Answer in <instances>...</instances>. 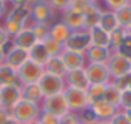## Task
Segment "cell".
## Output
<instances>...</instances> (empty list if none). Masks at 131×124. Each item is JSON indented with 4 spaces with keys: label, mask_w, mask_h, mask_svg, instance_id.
I'll use <instances>...</instances> for the list:
<instances>
[{
    "label": "cell",
    "mask_w": 131,
    "mask_h": 124,
    "mask_svg": "<svg viewBox=\"0 0 131 124\" xmlns=\"http://www.w3.org/2000/svg\"><path fill=\"white\" fill-rule=\"evenodd\" d=\"M5 124H22V122H18L15 118H12V116H10V118L7 119V122H5Z\"/></svg>",
    "instance_id": "cell-48"
},
{
    "label": "cell",
    "mask_w": 131,
    "mask_h": 124,
    "mask_svg": "<svg viewBox=\"0 0 131 124\" xmlns=\"http://www.w3.org/2000/svg\"><path fill=\"white\" fill-rule=\"evenodd\" d=\"M129 3H131V0H129Z\"/></svg>",
    "instance_id": "cell-55"
},
{
    "label": "cell",
    "mask_w": 131,
    "mask_h": 124,
    "mask_svg": "<svg viewBox=\"0 0 131 124\" xmlns=\"http://www.w3.org/2000/svg\"><path fill=\"white\" fill-rule=\"evenodd\" d=\"M77 118H78V121H80V124H96V122H98L95 113H93V109L90 108V106H86V108H83V109H80Z\"/></svg>",
    "instance_id": "cell-30"
},
{
    "label": "cell",
    "mask_w": 131,
    "mask_h": 124,
    "mask_svg": "<svg viewBox=\"0 0 131 124\" xmlns=\"http://www.w3.org/2000/svg\"><path fill=\"white\" fill-rule=\"evenodd\" d=\"M60 124H80V121H78V118L75 114L68 113V114H65V116L60 118Z\"/></svg>",
    "instance_id": "cell-41"
},
{
    "label": "cell",
    "mask_w": 131,
    "mask_h": 124,
    "mask_svg": "<svg viewBox=\"0 0 131 124\" xmlns=\"http://www.w3.org/2000/svg\"><path fill=\"white\" fill-rule=\"evenodd\" d=\"M5 63V48H0V65Z\"/></svg>",
    "instance_id": "cell-47"
},
{
    "label": "cell",
    "mask_w": 131,
    "mask_h": 124,
    "mask_svg": "<svg viewBox=\"0 0 131 124\" xmlns=\"http://www.w3.org/2000/svg\"><path fill=\"white\" fill-rule=\"evenodd\" d=\"M5 15H7V3L0 0V18H3Z\"/></svg>",
    "instance_id": "cell-45"
},
{
    "label": "cell",
    "mask_w": 131,
    "mask_h": 124,
    "mask_svg": "<svg viewBox=\"0 0 131 124\" xmlns=\"http://www.w3.org/2000/svg\"><path fill=\"white\" fill-rule=\"evenodd\" d=\"M43 70H45V73L55 75V76H60V78H65V75H67V68H65L60 55L48 58V61L43 65Z\"/></svg>",
    "instance_id": "cell-19"
},
{
    "label": "cell",
    "mask_w": 131,
    "mask_h": 124,
    "mask_svg": "<svg viewBox=\"0 0 131 124\" xmlns=\"http://www.w3.org/2000/svg\"><path fill=\"white\" fill-rule=\"evenodd\" d=\"M125 114H126V118H128V121L131 122V108L126 109V111H125Z\"/></svg>",
    "instance_id": "cell-49"
},
{
    "label": "cell",
    "mask_w": 131,
    "mask_h": 124,
    "mask_svg": "<svg viewBox=\"0 0 131 124\" xmlns=\"http://www.w3.org/2000/svg\"><path fill=\"white\" fill-rule=\"evenodd\" d=\"M119 104H121L125 109L131 108V89H125V91H121V99H119Z\"/></svg>",
    "instance_id": "cell-39"
},
{
    "label": "cell",
    "mask_w": 131,
    "mask_h": 124,
    "mask_svg": "<svg viewBox=\"0 0 131 124\" xmlns=\"http://www.w3.org/2000/svg\"><path fill=\"white\" fill-rule=\"evenodd\" d=\"M8 84H20L18 78H17V70L2 63L0 65V86H8Z\"/></svg>",
    "instance_id": "cell-23"
},
{
    "label": "cell",
    "mask_w": 131,
    "mask_h": 124,
    "mask_svg": "<svg viewBox=\"0 0 131 124\" xmlns=\"http://www.w3.org/2000/svg\"><path fill=\"white\" fill-rule=\"evenodd\" d=\"M37 84L40 86V89H42L43 98L58 94V93H63L65 88H67V86H65V78L55 76V75H50V73H43Z\"/></svg>",
    "instance_id": "cell-5"
},
{
    "label": "cell",
    "mask_w": 131,
    "mask_h": 124,
    "mask_svg": "<svg viewBox=\"0 0 131 124\" xmlns=\"http://www.w3.org/2000/svg\"><path fill=\"white\" fill-rule=\"evenodd\" d=\"M90 35V45L93 46H103V48H110V33L105 32L100 27H95V28L88 30Z\"/></svg>",
    "instance_id": "cell-18"
},
{
    "label": "cell",
    "mask_w": 131,
    "mask_h": 124,
    "mask_svg": "<svg viewBox=\"0 0 131 124\" xmlns=\"http://www.w3.org/2000/svg\"><path fill=\"white\" fill-rule=\"evenodd\" d=\"M110 124H131V122L128 121V118H126L125 113H116V114L111 118Z\"/></svg>",
    "instance_id": "cell-40"
},
{
    "label": "cell",
    "mask_w": 131,
    "mask_h": 124,
    "mask_svg": "<svg viewBox=\"0 0 131 124\" xmlns=\"http://www.w3.org/2000/svg\"><path fill=\"white\" fill-rule=\"evenodd\" d=\"M65 80H67V84L70 86V88H77V89H83V91H86L88 86H90V81H88V76H86L85 68H78V70L67 71Z\"/></svg>",
    "instance_id": "cell-14"
},
{
    "label": "cell",
    "mask_w": 131,
    "mask_h": 124,
    "mask_svg": "<svg viewBox=\"0 0 131 124\" xmlns=\"http://www.w3.org/2000/svg\"><path fill=\"white\" fill-rule=\"evenodd\" d=\"M70 35H71V30L68 28V27H65L61 22L53 23V25L50 27V38H53L55 41H58V43H61V45H65V41L68 40Z\"/></svg>",
    "instance_id": "cell-22"
},
{
    "label": "cell",
    "mask_w": 131,
    "mask_h": 124,
    "mask_svg": "<svg viewBox=\"0 0 131 124\" xmlns=\"http://www.w3.org/2000/svg\"><path fill=\"white\" fill-rule=\"evenodd\" d=\"M60 58L63 61L67 71L71 70H78V68H85V53H80V51H73V50H67L63 48V51L60 53Z\"/></svg>",
    "instance_id": "cell-13"
},
{
    "label": "cell",
    "mask_w": 131,
    "mask_h": 124,
    "mask_svg": "<svg viewBox=\"0 0 131 124\" xmlns=\"http://www.w3.org/2000/svg\"><path fill=\"white\" fill-rule=\"evenodd\" d=\"M63 94H65V99H67V104H68V108H70V111H80V109L90 106L86 91H83V89H77V88L67 86Z\"/></svg>",
    "instance_id": "cell-7"
},
{
    "label": "cell",
    "mask_w": 131,
    "mask_h": 124,
    "mask_svg": "<svg viewBox=\"0 0 131 124\" xmlns=\"http://www.w3.org/2000/svg\"><path fill=\"white\" fill-rule=\"evenodd\" d=\"M20 86H22V84H20ZM22 99L38 104V101L43 99V94H42L40 86L37 84V83H35V84H23L22 86Z\"/></svg>",
    "instance_id": "cell-21"
},
{
    "label": "cell",
    "mask_w": 131,
    "mask_h": 124,
    "mask_svg": "<svg viewBox=\"0 0 131 124\" xmlns=\"http://www.w3.org/2000/svg\"><path fill=\"white\" fill-rule=\"evenodd\" d=\"M61 23L65 27L71 30V32H78V30H83V23H85V15L81 12L75 8H67L61 13Z\"/></svg>",
    "instance_id": "cell-11"
},
{
    "label": "cell",
    "mask_w": 131,
    "mask_h": 124,
    "mask_svg": "<svg viewBox=\"0 0 131 124\" xmlns=\"http://www.w3.org/2000/svg\"><path fill=\"white\" fill-rule=\"evenodd\" d=\"M8 43H10V35L7 33L3 27H0V48H5Z\"/></svg>",
    "instance_id": "cell-42"
},
{
    "label": "cell",
    "mask_w": 131,
    "mask_h": 124,
    "mask_svg": "<svg viewBox=\"0 0 131 124\" xmlns=\"http://www.w3.org/2000/svg\"><path fill=\"white\" fill-rule=\"evenodd\" d=\"M119 99H121V91H119L116 86H113V84H106V88H105V96H103V101H106V103H110V104H113V106H118L119 104Z\"/></svg>",
    "instance_id": "cell-29"
},
{
    "label": "cell",
    "mask_w": 131,
    "mask_h": 124,
    "mask_svg": "<svg viewBox=\"0 0 131 124\" xmlns=\"http://www.w3.org/2000/svg\"><path fill=\"white\" fill-rule=\"evenodd\" d=\"M125 36H126V30L125 28H116V30H113L111 33H110V48H116L118 50V46L121 45V41L125 40Z\"/></svg>",
    "instance_id": "cell-33"
},
{
    "label": "cell",
    "mask_w": 131,
    "mask_h": 124,
    "mask_svg": "<svg viewBox=\"0 0 131 124\" xmlns=\"http://www.w3.org/2000/svg\"><path fill=\"white\" fill-rule=\"evenodd\" d=\"M28 58L32 61H35V63H38V65H42V66H43V65L48 61L50 55H48L47 48H45V45L42 43V41H37V43L28 50Z\"/></svg>",
    "instance_id": "cell-20"
},
{
    "label": "cell",
    "mask_w": 131,
    "mask_h": 124,
    "mask_svg": "<svg viewBox=\"0 0 131 124\" xmlns=\"http://www.w3.org/2000/svg\"><path fill=\"white\" fill-rule=\"evenodd\" d=\"M45 73L43 66L32 60H27L22 66L17 70V78H18L20 84H35L38 83V80L42 78V75Z\"/></svg>",
    "instance_id": "cell-2"
},
{
    "label": "cell",
    "mask_w": 131,
    "mask_h": 124,
    "mask_svg": "<svg viewBox=\"0 0 131 124\" xmlns=\"http://www.w3.org/2000/svg\"><path fill=\"white\" fill-rule=\"evenodd\" d=\"M90 108L93 109L96 119H103V121H106V119H111L113 116L116 114V106L110 104V103H106V101L95 103V104H91Z\"/></svg>",
    "instance_id": "cell-17"
},
{
    "label": "cell",
    "mask_w": 131,
    "mask_h": 124,
    "mask_svg": "<svg viewBox=\"0 0 131 124\" xmlns=\"http://www.w3.org/2000/svg\"><path fill=\"white\" fill-rule=\"evenodd\" d=\"M116 53H119V55H123V56H126V58H129V60H131V35L126 33L125 40H123L121 45L118 46Z\"/></svg>",
    "instance_id": "cell-35"
},
{
    "label": "cell",
    "mask_w": 131,
    "mask_h": 124,
    "mask_svg": "<svg viewBox=\"0 0 131 124\" xmlns=\"http://www.w3.org/2000/svg\"><path fill=\"white\" fill-rule=\"evenodd\" d=\"M128 89H131V83H129V88H128Z\"/></svg>",
    "instance_id": "cell-54"
},
{
    "label": "cell",
    "mask_w": 131,
    "mask_h": 124,
    "mask_svg": "<svg viewBox=\"0 0 131 124\" xmlns=\"http://www.w3.org/2000/svg\"><path fill=\"white\" fill-rule=\"evenodd\" d=\"M85 71L90 84H108V80L111 76L106 63H90L85 68Z\"/></svg>",
    "instance_id": "cell-9"
},
{
    "label": "cell",
    "mask_w": 131,
    "mask_h": 124,
    "mask_svg": "<svg viewBox=\"0 0 131 124\" xmlns=\"http://www.w3.org/2000/svg\"><path fill=\"white\" fill-rule=\"evenodd\" d=\"M73 2H78V3H83V5H91V3H95L96 0H73Z\"/></svg>",
    "instance_id": "cell-46"
},
{
    "label": "cell",
    "mask_w": 131,
    "mask_h": 124,
    "mask_svg": "<svg viewBox=\"0 0 131 124\" xmlns=\"http://www.w3.org/2000/svg\"><path fill=\"white\" fill-rule=\"evenodd\" d=\"M115 15H116V20H118V25L121 28H129V25H131V3H126L121 8L115 10Z\"/></svg>",
    "instance_id": "cell-27"
},
{
    "label": "cell",
    "mask_w": 131,
    "mask_h": 124,
    "mask_svg": "<svg viewBox=\"0 0 131 124\" xmlns=\"http://www.w3.org/2000/svg\"><path fill=\"white\" fill-rule=\"evenodd\" d=\"M129 83H131V73L123 75V76H119V78H115V83H111V84L116 86L119 91H125V89L129 88Z\"/></svg>",
    "instance_id": "cell-37"
},
{
    "label": "cell",
    "mask_w": 131,
    "mask_h": 124,
    "mask_svg": "<svg viewBox=\"0 0 131 124\" xmlns=\"http://www.w3.org/2000/svg\"><path fill=\"white\" fill-rule=\"evenodd\" d=\"M28 12H30V17H32L33 22L45 23V25H48L51 22L53 13H55L47 0H32L28 5Z\"/></svg>",
    "instance_id": "cell-4"
},
{
    "label": "cell",
    "mask_w": 131,
    "mask_h": 124,
    "mask_svg": "<svg viewBox=\"0 0 131 124\" xmlns=\"http://www.w3.org/2000/svg\"><path fill=\"white\" fill-rule=\"evenodd\" d=\"M3 28L7 30V33H8L10 36H15L17 33H20L23 28H25V25H23V23H18V22H15V20L5 18V25H3Z\"/></svg>",
    "instance_id": "cell-34"
},
{
    "label": "cell",
    "mask_w": 131,
    "mask_h": 124,
    "mask_svg": "<svg viewBox=\"0 0 131 124\" xmlns=\"http://www.w3.org/2000/svg\"><path fill=\"white\" fill-rule=\"evenodd\" d=\"M30 28H32V32H33V35H35L37 41H43L48 35H50V25H45V23L33 22V25L30 27Z\"/></svg>",
    "instance_id": "cell-31"
},
{
    "label": "cell",
    "mask_w": 131,
    "mask_h": 124,
    "mask_svg": "<svg viewBox=\"0 0 131 124\" xmlns=\"http://www.w3.org/2000/svg\"><path fill=\"white\" fill-rule=\"evenodd\" d=\"M96 124H110V122H96Z\"/></svg>",
    "instance_id": "cell-51"
},
{
    "label": "cell",
    "mask_w": 131,
    "mask_h": 124,
    "mask_svg": "<svg viewBox=\"0 0 131 124\" xmlns=\"http://www.w3.org/2000/svg\"><path fill=\"white\" fill-rule=\"evenodd\" d=\"M98 27L103 28L105 32H108V33H111L113 30H116V28H119L115 12H101V18H100Z\"/></svg>",
    "instance_id": "cell-25"
},
{
    "label": "cell",
    "mask_w": 131,
    "mask_h": 124,
    "mask_svg": "<svg viewBox=\"0 0 131 124\" xmlns=\"http://www.w3.org/2000/svg\"><path fill=\"white\" fill-rule=\"evenodd\" d=\"M110 48H103V46H93L90 45L85 51V58H88L90 63H108L110 60Z\"/></svg>",
    "instance_id": "cell-15"
},
{
    "label": "cell",
    "mask_w": 131,
    "mask_h": 124,
    "mask_svg": "<svg viewBox=\"0 0 131 124\" xmlns=\"http://www.w3.org/2000/svg\"><path fill=\"white\" fill-rule=\"evenodd\" d=\"M100 18H101V10H100V7L95 3V5H93L86 13H85L83 30H86V32H88V30H91V28H95V27H98Z\"/></svg>",
    "instance_id": "cell-24"
},
{
    "label": "cell",
    "mask_w": 131,
    "mask_h": 124,
    "mask_svg": "<svg viewBox=\"0 0 131 124\" xmlns=\"http://www.w3.org/2000/svg\"><path fill=\"white\" fill-rule=\"evenodd\" d=\"M105 88L106 84H90L86 89V96H88V104H95V103L103 101L105 96Z\"/></svg>",
    "instance_id": "cell-26"
},
{
    "label": "cell",
    "mask_w": 131,
    "mask_h": 124,
    "mask_svg": "<svg viewBox=\"0 0 131 124\" xmlns=\"http://www.w3.org/2000/svg\"><path fill=\"white\" fill-rule=\"evenodd\" d=\"M30 17V12H28V7H12L8 13L5 15V18H10V20H15L18 23H23L27 25V20Z\"/></svg>",
    "instance_id": "cell-28"
},
{
    "label": "cell",
    "mask_w": 131,
    "mask_h": 124,
    "mask_svg": "<svg viewBox=\"0 0 131 124\" xmlns=\"http://www.w3.org/2000/svg\"><path fill=\"white\" fill-rule=\"evenodd\" d=\"M27 60H30L28 58V50L13 46V45L8 48V50H5V65L12 66L13 70H18Z\"/></svg>",
    "instance_id": "cell-12"
},
{
    "label": "cell",
    "mask_w": 131,
    "mask_h": 124,
    "mask_svg": "<svg viewBox=\"0 0 131 124\" xmlns=\"http://www.w3.org/2000/svg\"><path fill=\"white\" fill-rule=\"evenodd\" d=\"M42 101H43L42 103V111H47L50 114L57 116V118H61V116L70 113V108L67 104V99H65L63 93H58V94H53V96H47Z\"/></svg>",
    "instance_id": "cell-3"
},
{
    "label": "cell",
    "mask_w": 131,
    "mask_h": 124,
    "mask_svg": "<svg viewBox=\"0 0 131 124\" xmlns=\"http://www.w3.org/2000/svg\"><path fill=\"white\" fill-rule=\"evenodd\" d=\"M10 114H12V118H15L18 122L30 124V122H37V121H38L40 108H38V104H35V103L20 99V101L12 108Z\"/></svg>",
    "instance_id": "cell-1"
},
{
    "label": "cell",
    "mask_w": 131,
    "mask_h": 124,
    "mask_svg": "<svg viewBox=\"0 0 131 124\" xmlns=\"http://www.w3.org/2000/svg\"><path fill=\"white\" fill-rule=\"evenodd\" d=\"M3 2H5V3H8V2H10V0H3Z\"/></svg>",
    "instance_id": "cell-52"
},
{
    "label": "cell",
    "mask_w": 131,
    "mask_h": 124,
    "mask_svg": "<svg viewBox=\"0 0 131 124\" xmlns=\"http://www.w3.org/2000/svg\"><path fill=\"white\" fill-rule=\"evenodd\" d=\"M35 43H37V40H35V35H33L32 28H30V27H25L20 33H17V35L13 36L12 45L13 46H18V48H23V50H30Z\"/></svg>",
    "instance_id": "cell-16"
},
{
    "label": "cell",
    "mask_w": 131,
    "mask_h": 124,
    "mask_svg": "<svg viewBox=\"0 0 131 124\" xmlns=\"http://www.w3.org/2000/svg\"><path fill=\"white\" fill-rule=\"evenodd\" d=\"M88 46H90V35H88L86 30L71 32V35L68 36V40L63 45V48H67V50L80 51V53H85Z\"/></svg>",
    "instance_id": "cell-10"
},
{
    "label": "cell",
    "mask_w": 131,
    "mask_h": 124,
    "mask_svg": "<svg viewBox=\"0 0 131 124\" xmlns=\"http://www.w3.org/2000/svg\"><path fill=\"white\" fill-rule=\"evenodd\" d=\"M128 35H131V25H129V28H128Z\"/></svg>",
    "instance_id": "cell-50"
},
{
    "label": "cell",
    "mask_w": 131,
    "mask_h": 124,
    "mask_svg": "<svg viewBox=\"0 0 131 124\" xmlns=\"http://www.w3.org/2000/svg\"><path fill=\"white\" fill-rule=\"evenodd\" d=\"M30 2H32V0H10L8 3L12 7H28Z\"/></svg>",
    "instance_id": "cell-43"
},
{
    "label": "cell",
    "mask_w": 131,
    "mask_h": 124,
    "mask_svg": "<svg viewBox=\"0 0 131 124\" xmlns=\"http://www.w3.org/2000/svg\"><path fill=\"white\" fill-rule=\"evenodd\" d=\"M30 124H38V122H30Z\"/></svg>",
    "instance_id": "cell-53"
},
{
    "label": "cell",
    "mask_w": 131,
    "mask_h": 124,
    "mask_svg": "<svg viewBox=\"0 0 131 124\" xmlns=\"http://www.w3.org/2000/svg\"><path fill=\"white\" fill-rule=\"evenodd\" d=\"M47 2L50 3L53 12H65L71 5V0H47Z\"/></svg>",
    "instance_id": "cell-36"
},
{
    "label": "cell",
    "mask_w": 131,
    "mask_h": 124,
    "mask_svg": "<svg viewBox=\"0 0 131 124\" xmlns=\"http://www.w3.org/2000/svg\"><path fill=\"white\" fill-rule=\"evenodd\" d=\"M10 111H7V109H3V108H0V124H5L7 122V119L10 118Z\"/></svg>",
    "instance_id": "cell-44"
},
{
    "label": "cell",
    "mask_w": 131,
    "mask_h": 124,
    "mask_svg": "<svg viewBox=\"0 0 131 124\" xmlns=\"http://www.w3.org/2000/svg\"><path fill=\"white\" fill-rule=\"evenodd\" d=\"M106 7H108L111 12H115V10L121 8L123 5H126V3H129V0H105Z\"/></svg>",
    "instance_id": "cell-38"
},
{
    "label": "cell",
    "mask_w": 131,
    "mask_h": 124,
    "mask_svg": "<svg viewBox=\"0 0 131 124\" xmlns=\"http://www.w3.org/2000/svg\"><path fill=\"white\" fill-rule=\"evenodd\" d=\"M42 43L45 45V48H47V51H48L50 56H58V55L63 51V45L58 43V41H55L53 38H50V35H48Z\"/></svg>",
    "instance_id": "cell-32"
},
{
    "label": "cell",
    "mask_w": 131,
    "mask_h": 124,
    "mask_svg": "<svg viewBox=\"0 0 131 124\" xmlns=\"http://www.w3.org/2000/svg\"><path fill=\"white\" fill-rule=\"evenodd\" d=\"M20 99H22V86L20 84L0 86V108L12 111V108Z\"/></svg>",
    "instance_id": "cell-6"
},
{
    "label": "cell",
    "mask_w": 131,
    "mask_h": 124,
    "mask_svg": "<svg viewBox=\"0 0 131 124\" xmlns=\"http://www.w3.org/2000/svg\"><path fill=\"white\" fill-rule=\"evenodd\" d=\"M106 66H108L110 75H111L113 78H119V76H123V75L131 73V60L126 58V56H123V55H119V53L111 55L108 63H106Z\"/></svg>",
    "instance_id": "cell-8"
}]
</instances>
